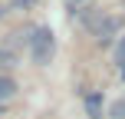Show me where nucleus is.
Listing matches in <instances>:
<instances>
[{"label":"nucleus","instance_id":"nucleus-7","mask_svg":"<svg viewBox=\"0 0 125 119\" xmlns=\"http://www.w3.org/2000/svg\"><path fill=\"white\" fill-rule=\"evenodd\" d=\"M0 66H13V60H10V53H3V50H0Z\"/></svg>","mask_w":125,"mask_h":119},{"label":"nucleus","instance_id":"nucleus-5","mask_svg":"<svg viewBox=\"0 0 125 119\" xmlns=\"http://www.w3.org/2000/svg\"><path fill=\"white\" fill-rule=\"evenodd\" d=\"M112 119H125V99H119L112 106Z\"/></svg>","mask_w":125,"mask_h":119},{"label":"nucleus","instance_id":"nucleus-2","mask_svg":"<svg viewBox=\"0 0 125 119\" xmlns=\"http://www.w3.org/2000/svg\"><path fill=\"white\" fill-rule=\"evenodd\" d=\"M86 26L95 33L99 40H109L119 30V17H105V13H86Z\"/></svg>","mask_w":125,"mask_h":119},{"label":"nucleus","instance_id":"nucleus-8","mask_svg":"<svg viewBox=\"0 0 125 119\" xmlns=\"http://www.w3.org/2000/svg\"><path fill=\"white\" fill-rule=\"evenodd\" d=\"M3 13H7V10H3V7H0V17H3Z\"/></svg>","mask_w":125,"mask_h":119},{"label":"nucleus","instance_id":"nucleus-1","mask_svg":"<svg viewBox=\"0 0 125 119\" xmlns=\"http://www.w3.org/2000/svg\"><path fill=\"white\" fill-rule=\"evenodd\" d=\"M26 43H30V56H33L36 66H46V63L53 60V53H56V37H53L50 26H36Z\"/></svg>","mask_w":125,"mask_h":119},{"label":"nucleus","instance_id":"nucleus-9","mask_svg":"<svg viewBox=\"0 0 125 119\" xmlns=\"http://www.w3.org/2000/svg\"><path fill=\"white\" fill-rule=\"evenodd\" d=\"M122 76H125V66H122Z\"/></svg>","mask_w":125,"mask_h":119},{"label":"nucleus","instance_id":"nucleus-6","mask_svg":"<svg viewBox=\"0 0 125 119\" xmlns=\"http://www.w3.org/2000/svg\"><path fill=\"white\" fill-rule=\"evenodd\" d=\"M115 60L125 66V37H122V43H119V50H115Z\"/></svg>","mask_w":125,"mask_h":119},{"label":"nucleus","instance_id":"nucleus-3","mask_svg":"<svg viewBox=\"0 0 125 119\" xmlns=\"http://www.w3.org/2000/svg\"><path fill=\"white\" fill-rule=\"evenodd\" d=\"M86 113H89V119H102V96L99 93L86 96Z\"/></svg>","mask_w":125,"mask_h":119},{"label":"nucleus","instance_id":"nucleus-4","mask_svg":"<svg viewBox=\"0 0 125 119\" xmlns=\"http://www.w3.org/2000/svg\"><path fill=\"white\" fill-rule=\"evenodd\" d=\"M13 96H17V83H13L10 76H3V73H0V103L13 99Z\"/></svg>","mask_w":125,"mask_h":119},{"label":"nucleus","instance_id":"nucleus-10","mask_svg":"<svg viewBox=\"0 0 125 119\" xmlns=\"http://www.w3.org/2000/svg\"><path fill=\"white\" fill-rule=\"evenodd\" d=\"M76 3H79V0H76Z\"/></svg>","mask_w":125,"mask_h":119}]
</instances>
